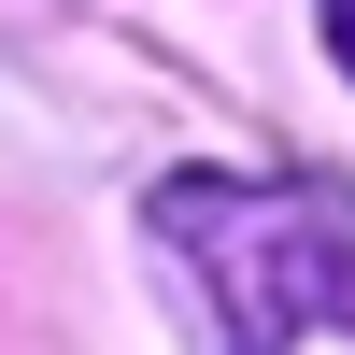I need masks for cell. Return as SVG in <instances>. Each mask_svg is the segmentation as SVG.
<instances>
[{"instance_id":"1","label":"cell","mask_w":355,"mask_h":355,"mask_svg":"<svg viewBox=\"0 0 355 355\" xmlns=\"http://www.w3.org/2000/svg\"><path fill=\"white\" fill-rule=\"evenodd\" d=\"M142 227H157L171 284H185L199 355H299L313 327H341V199L327 185L171 171Z\"/></svg>"}]
</instances>
